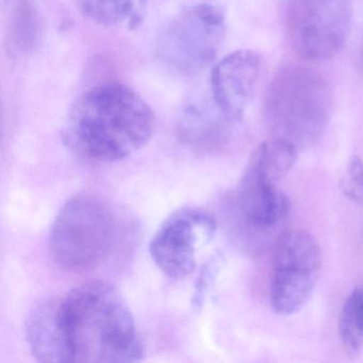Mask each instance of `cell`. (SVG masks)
<instances>
[{"instance_id":"3","label":"cell","mask_w":363,"mask_h":363,"mask_svg":"<svg viewBox=\"0 0 363 363\" xmlns=\"http://www.w3.org/2000/svg\"><path fill=\"white\" fill-rule=\"evenodd\" d=\"M331 110L327 80L309 67L291 65L272 80L264 101L265 120L274 138L297 150L320 141Z\"/></svg>"},{"instance_id":"1","label":"cell","mask_w":363,"mask_h":363,"mask_svg":"<svg viewBox=\"0 0 363 363\" xmlns=\"http://www.w3.org/2000/svg\"><path fill=\"white\" fill-rule=\"evenodd\" d=\"M57 320L67 362H133L143 358V340L133 313L109 282L90 280L57 297Z\"/></svg>"},{"instance_id":"11","label":"cell","mask_w":363,"mask_h":363,"mask_svg":"<svg viewBox=\"0 0 363 363\" xmlns=\"http://www.w3.org/2000/svg\"><path fill=\"white\" fill-rule=\"evenodd\" d=\"M26 337L33 357L40 362H65L57 320V297L33 307L26 320Z\"/></svg>"},{"instance_id":"15","label":"cell","mask_w":363,"mask_h":363,"mask_svg":"<svg viewBox=\"0 0 363 363\" xmlns=\"http://www.w3.org/2000/svg\"><path fill=\"white\" fill-rule=\"evenodd\" d=\"M216 261L214 260V262L211 261V262L208 263L206 267H203V271H201L199 281L196 284L194 297H193V306L195 308L203 305L206 294L209 291L210 284H211L212 279H213L214 275H216V271L218 269V262H216Z\"/></svg>"},{"instance_id":"9","label":"cell","mask_w":363,"mask_h":363,"mask_svg":"<svg viewBox=\"0 0 363 363\" xmlns=\"http://www.w3.org/2000/svg\"><path fill=\"white\" fill-rule=\"evenodd\" d=\"M261 72L260 57L252 50L231 52L218 61L211 73L216 109L231 122L243 116L256 90Z\"/></svg>"},{"instance_id":"4","label":"cell","mask_w":363,"mask_h":363,"mask_svg":"<svg viewBox=\"0 0 363 363\" xmlns=\"http://www.w3.org/2000/svg\"><path fill=\"white\" fill-rule=\"evenodd\" d=\"M116 230V218L105 203L90 195H78L69 199L55 218L50 254L69 273H91L109 256Z\"/></svg>"},{"instance_id":"2","label":"cell","mask_w":363,"mask_h":363,"mask_svg":"<svg viewBox=\"0 0 363 363\" xmlns=\"http://www.w3.org/2000/svg\"><path fill=\"white\" fill-rule=\"evenodd\" d=\"M148 104L126 84L107 82L84 92L63 127L67 147L84 160L110 163L141 150L154 133Z\"/></svg>"},{"instance_id":"8","label":"cell","mask_w":363,"mask_h":363,"mask_svg":"<svg viewBox=\"0 0 363 363\" xmlns=\"http://www.w3.org/2000/svg\"><path fill=\"white\" fill-rule=\"evenodd\" d=\"M216 231V220L209 212L182 208L173 212L155 233L150 256L167 277H188L196 267L197 252L213 239Z\"/></svg>"},{"instance_id":"6","label":"cell","mask_w":363,"mask_h":363,"mask_svg":"<svg viewBox=\"0 0 363 363\" xmlns=\"http://www.w3.org/2000/svg\"><path fill=\"white\" fill-rule=\"evenodd\" d=\"M323 254L315 238L303 229L284 231L272 263L271 305L282 315L295 313L309 301L322 271Z\"/></svg>"},{"instance_id":"12","label":"cell","mask_w":363,"mask_h":363,"mask_svg":"<svg viewBox=\"0 0 363 363\" xmlns=\"http://www.w3.org/2000/svg\"><path fill=\"white\" fill-rule=\"evenodd\" d=\"M337 328L346 352L358 354L363 345V286L352 290L344 301Z\"/></svg>"},{"instance_id":"16","label":"cell","mask_w":363,"mask_h":363,"mask_svg":"<svg viewBox=\"0 0 363 363\" xmlns=\"http://www.w3.org/2000/svg\"><path fill=\"white\" fill-rule=\"evenodd\" d=\"M357 62H358L359 71L363 73V41L362 43H361V48L358 55V61H357Z\"/></svg>"},{"instance_id":"14","label":"cell","mask_w":363,"mask_h":363,"mask_svg":"<svg viewBox=\"0 0 363 363\" xmlns=\"http://www.w3.org/2000/svg\"><path fill=\"white\" fill-rule=\"evenodd\" d=\"M342 190L348 201L363 205V161L360 157L352 156L348 160L342 180Z\"/></svg>"},{"instance_id":"10","label":"cell","mask_w":363,"mask_h":363,"mask_svg":"<svg viewBox=\"0 0 363 363\" xmlns=\"http://www.w3.org/2000/svg\"><path fill=\"white\" fill-rule=\"evenodd\" d=\"M278 182L250 157L238 190V205L246 222L257 228H271L288 216L290 201Z\"/></svg>"},{"instance_id":"5","label":"cell","mask_w":363,"mask_h":363,"mask_svg":"<svg viewBox=\"0 0 363 363\" xmlns=\"http://www.w3.org/2000/svg\"><path fill=\"white\" fill-rule=\"evenodd\" d=\"M226 33L222 8L199 4L180 11L159 38L162 62L182 75H194L216 59Z\"/></svg>"},{"instance_id":"13","label":"cell","mask_w":363,"mask_h":363,"mask_svg":"<svg viewBox=\"0 0 363 363\" xmlns=\"http://www.w3.org/2000/svg\"><path fill=\"white\" fill-rule=\"evenodd\" d=\"M79 11L101 26H114L129 18L137 0H75Z\"/></svg>"},{"instance_id":"7","label":"cell","mask_w":363,"mask_h":363,"mask_svg":"<svg viewBox=\"0 0 363 363\" xmlns=\"http://www.w3.org/2000/svg\"><path fill=\"white\" fill-rule=\"evenodd\" d=\"M350 0H289L288 30L307 60L325 61L341 52L352 26Z\"/></svg>"}]
</instances>
